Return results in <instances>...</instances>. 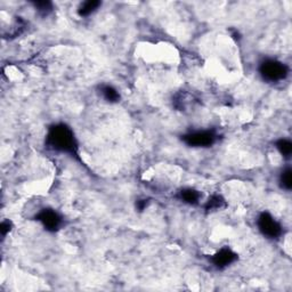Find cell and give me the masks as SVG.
I'll return each instance as SVG.
<instances>
[{
  "mask_svg": "<svg viewBox=\"0 0 292 292\" xmlns=\"http://www.w3.org/2000/svg\"><path fill=\"white\" fill-rule=\"evenodd\" d=\"M45 145L53 152L66 154L79 159V141L74 130L64 122L54 123L48 127Z\"/></svg>",
  "mask_w": 292,
  "mask_h": 292,
  "instance_id": "1",
  "label": "cell"
},
{
  "mask_svg": "<svg viewBox=\"0 0 292 292\" xmlns=\"http://www.w3.org/2000/svg\"><path fill=\"white\" fill-rule=\"evenodd\" d=\"M258 72L264 81L277 83L285 80L290 73V69L281 61L275 60V58H265L258 66Z\"/></svg>",
  "mask_w": 292,
  "mask_h": 292,
  "instance_id": "2",
  "label": "cell"
},
{
  "mask_svg": "<svg viewBox=\"0 0 292 292\" xmlns=\"http://www.w3.org/2000/svg\"><path fill=\"white\" fill-rule=\"evenodd\" d=\"M183 143L193 149H208L216 144L218 135L212 129H202L184 133L181 137Z\"/></svg>",
  "mask_w": 292,
  "mask_h": 292,
  "instance_id": "3",
  "label": "cell"
},
{
  "mask_svg": "<svg viewBox=\"0 0 292 292\" xmlns=\"http://www.w3.org/2000/svg\"><path fill=\"white\" fill-rule=\"evenodd\" d=\"M258 231L268 240H278L283 235V226L268 211H262L256 220Z\"/></svg>",
  "mask_w": 292,
  "mask_h": 292,
  "instance_id": "4",
  "label": "cell"
},
{
  "mask_svg": "<svg viewBox=\"0 0 292 292\" xmlns=\"http://www.w3.org/2000/svg\"><path fill=\"white\" fill-rule=\"evenodd\" d=\"M35 218L46 231L51 233L58 232L64 226V217L53 208H44L37 212Z\"/></svg>",
  "mask_w": 292,
  "mask_h": 292,
  "instance_id": "5",
  "label": "cell"
},
{
  "mask_svg": "<svg viewBox=\"0 0 292 292\" xmlns=\"http://www.w3.org/2000/svg\"><path fill=\"white\" fill-rule=\"evenodd\" d=\"M237 259H239V254L234 250L229 247H223L217 250L214 254H211L210 262L215 268L222 270L235 264Z\"/></svg>",
  "mask_w": 292,
  "mask_h": 292,
  "instance_id": "6",
  "label": "cell"
},
{
  "mask_svg": "<svg viewBox=\"0 0 292 292\" xmlns=\"http://www.w3.org/2000/svg\"><path fill=\"white\" fill-rule=\"evenodd\" d=\"M177 199L187 206H198L201 203L202 193L194 187H184L177 193Z\"/></svg>",
  "mask_w": 292,
  "mask_h": 292,
  "instance_id": "7",
  "label": "cell"
},
{
  "mask_svg": "<svg viewBox=\"0 0 292 292\" xmlns=\"http://www.w3.org/2000/svg\"><path fill=\"white\" fill-rule=\"evenodd\" d=\"M102 7V3L99 0H87L81 3L77 8V13L80 18H89L96 13Z\"/></svg>",
  "mask_w": 292,
  "mask_h": 292,
  "instance_id": "8",
  "label": "cell"
},
{
  "mask_svg": "<svg viewBox=\"0 0 292 292\" xmlns=\"http://www.w3.org/2000/svg\"><path fill=\"white\" fill-rule=\"evenodd\" d=\"M227 207L226 200L220 194H212L204 203V210L207 212H216Z\"/></svg>",
  "mask_w": 292,
  "mask_h": 292,
  "instance_id": "9",
  "label": "cell"
},
{
  "mask_svg": "<svg viewBox=\"0 0 292 292\" xmlns=\"http://www.w3.org/2000/svg\"><path fill=\"white\" fill-rule=\"evenodd\" d=\"M99 91H101L102 97L105 99L107 103L116 104V103L120 102L121 95L115 87L104 83V85L99 86Z\"/></svg>",
  "mask_w": 292,
  "mask_h": 292,
  "instance_id": "10",
  "label": "cell"
},
{
  "mask_svg": "<svg viewBox=\"0 0 292 292\" xmlns=\"http://www.w3.org/2000/svg\"><path fill=\"white\" fill-rule=\"evenodd\" d=\"M275 149L284 159H290L292 156V141L289 138L277 139L275 141Z\"/></svg>",
  "mask_w": 292,
  "mask_h": 292,
  "instance_id": "11",
  "label": "cell"
},
{
  "mask_svg": "<svg viewBox=\"0 0 292 292\" xmlns=\"http://www.w3.org/2000/svg\"><path fill=\"white\" fill-rule=\"evenodd\" d=\"M278 185L282 190L290 192L292 189V170L289 166L279 173L278 176Z\"/></svg>",
  "mask_w": 292,
  "mask_h": 292,
  "instance_id": "12",
  "label": "cell"
},
{
  "mask_svg": "<svg viewBox=\"0 0 292 292\" xmlns=\"http://www.w3.org/2000/svg\"><path fill=\"white\" fill-rule=\"evenodd\" d=\"M32 5L39 14L44 16L51 14L54 8L53 3L51 2H36V3H32Z\"/></svg>",
  "mask_w": 292,
  "mask_h": 292,
  "instance_id": "13",
  "label": "cell"
},
{
  "mask_svg": "<svg viewBox=\"0 0 292 292\" xmlns=\"http://www.w3.org/2000/svg\"><path fill=\"white\" fill-rule=\"evenodd\" d=\"M12 228H13V223H12L10 219L3 220L2 225H0V232H2V235L5 237L8 233H11Z\"/></svg>",
  "mask_w": 292,
  "mask_h": 292,
  "instance_id": "14",
  "label": "cell"
},
{
  "mask_svg": "<svg viewBox=\"0 0 292 292\" xmlns=\"http://www.w3.org/2000/svg\"><path fill=\"white\" fill-rule=\"evenodd\" d=\"M149 203H150V201H149L148 199H139V200H137V201H136V209H137V211H139V212L144 211L146 209V208H148Z\"/></svg>",
  "mask_w": 292,
  "mask_h": 292,
  "instance_id": "15",
  "label": "cell"
}]
</instances>
